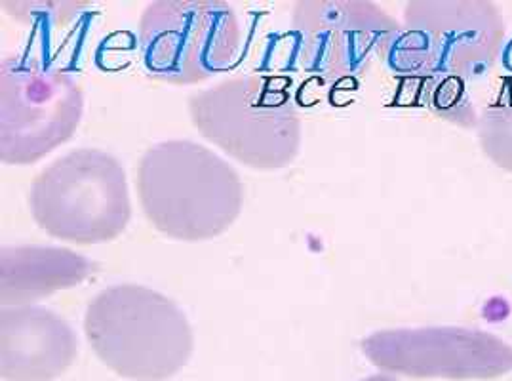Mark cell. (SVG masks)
Listing matches in <instances>:
<instances>
[{
	"label": "cell",
	"instance_id": "cell-1",
	"mask_svg": "<svg viewBox=\"0 0 512 381\" xmlns=\"http://www.w3.org/2000/svg\"><path fill=\"white\" fill-rule=\"evenodd\" d=\"M136 191L145 218L178 241H206L225 233L244 204L233 164L191 140L147 147L139 157Z\"/></svg>",
	"mask_w": 512,
	"mask_h": 381
},
{
	"label": "cell",
	"instance_id": "cell-2",
	"mask_svg": "<svg viewBox=\"0 0 512 381\" xmlns=\"http://www.w3.org/2000/svg\"><path fill=\"white\" fill-rule=\"evenodd\" d=\"M84 330L99 359L126 380H168L195 347L193 328L178 303L136 282L113 284L96 294L88 303Z\"/></svg>",
	"mask_w": 512,
	"mask_h": 381
},
{
	"label": "cell",
	"instance_id": "cell-3",
	"mask_svg": "<svg viewBox=\"0 0 512 381\" xmlns=\"http://www.w3.org/2000/svg\"><path fill=\"white\" fill-rule=\"evenodd\" d=\"M292 81L244 73L189 96L198 132L229 157L261 172L294 161L301 147V119L292 103Z\"/></svg>",
	"mask_w": 512,
	"mask_h": 381
},
{
	"label": "cell",
	"instance_id": "cell-4",
	"mask_svg": "<svg viewBox=\"0 0 512 381\" xmlns=\"http://www.w3.org/2000/svg\"><path fill=\"white\" fill-rule=\"evenodd\" d=\"M505 50L501 6L490 0H414L383 60L415 82L486 77Z\"/></svg>",
	"mask_w": 512,
	"mask_h": 381
},
{
	"label": "cell",
	"instance_id": "cell-5",
	"mask_svg": "<svg viewBox=\"0 0 512 381\" xmlns=\"http://www.w3.org/2000/svg\"><path fill=\"white\" fill-rule=\"evenodd\" d=\"M29 210L50 237L77 244L113 241L132 218L124 166L107 151L77 147L33 178Z\"/></svg>",
	"mask_w": 512,
	"mask_h": 381
},
{
	"label": "cell",
	"instance_id": "cell-6",
	"mask_svg": "<svg viewBox=\"0 0 512 381\" xmlns=\"http://www.w3.org/2000/svg\"><path fill=\"white\" fill-rule=\"evenodd\" d=\"M139 46L153 77L187 86L233 67L242 29L225 0H155L141 12Z\"/></svg>",
	"mask_w": 512,
	"mask_h": 381
},
{
	"label": "cell",
	"instance_id": "cell-7",
	"mask_svg": "<svg viewBox=\"0 0 512 381\" xmlns=\"http://www.w3.org/2000/svg\"><path fill=\"white\" fill-rule=\"evenodd\" d=\"M84 92L71 73L25 56L0 61V159L33 164L73 138Z\"/></svg>",
	"mask_w": 512,
	"mask_h": 381
},
{
	"label": "cell",
	"instance_id": "cell-8",
	"mask_svg": "<svg viewBox=\"0 0 512 381\" xmlns=\"http://www.w3.org/2000/svg\"><path fill=\"white\" fill-rule=\"evenodd\" d=\"M290 16L299 65L330 81L362 75L402 31L400 21L368 0H297Z\"/></svg>",
	"mask_w": 512,
	"mask_h": 381
},
{
	"label": "cell",
	"instance_id": "cell-9",
	"mask_svg": "<svg viewBox=\"0 0 512 381\" xmlns=\"http://www.w3.org/2000/svg\"><path fill=\"white\" fill-rule=\"evenodd\" d=\"M360 347L379 370L410 378L495 380L512 372V345L461 326L379 330Z\"/></svg>",
	"mask_w": 512,
	"mask_h": 381
},
{
	"label": "cell",
	"instance_id": "cell-10",
	"mask_svg": "<svg viewBox=\"0 0 512 381\" xmlns=\"http://www.w3.org/2000/svg\"><path fill=\"white\" fill-rule=\"evenodd\" d=\"M77 351V334L58 313L37 305L2 309V380H56L77 359Z\"/></svg>",
	"mask_w": 512,
	"mask_h": 381
},
{
	"label": "cell",
	"instance_id": "cell-11",
	"mask_svg": "<svg viewBox=\"0 0 512 381\" xmlns=\"http://www.w3.org/2000/svg\"><path fill=\"white\" fill-rule=\"evenodd\" d=\"M96 265L69 248L12 246L0 252L2 309L31 305L65 288H73L94 273Z\"/></svg>",
	"mask_w": 512,
	"mask_h": 381
},
{
	"label": "cell",
	"instance_id": "cell-12",
	"mask_svg": "<svg viewBox=\"0 0 512 381\" xmlns=\"http://www.w3.org/2000/svg\"><path fill=\"white\" fill-rule=\"evenodd\" d=\"M484 155L512 174V84L507 82L476 124Z\"/></svg>",
	"mask_w": 512,
	"mask_h": 381
},
{
	"label": "cell",
	"instance_id": "cell-13",
	"mask_svg": "<svg viewBox=\"0 0 512 381\" xmlns=\"http://www.w3.org/2000/svg\"><path fill=\"white\" fill-rule=\"evenodd\" d=\"M419 98L436 115L465 128H474L478 117L467 98V82L459 79H436L419 82Z\"/></svg>",
	"mask_w": 512,
	"mask_h": 381
},
{
	"label": "cell",
	"instance_id": "cell-14",
	"mask_svg": "<svg viewBox=\"0 0 512 381\" xmlns=\"http://www.w3.org/2000/svg\"><path fill=\"white\" fill-rule=\"evenodd\" d=\"M503 63H505V67L512 71V37L511 41L505 44V50H503Z\"/></svg>",
	"mask_w": 512,
	"mask_h": 381
},
{
	"label": "cell",
	"instance_id": "cell-15",
	"mask_svg": "<svg viewBox=\"0 0 512 381\" xmlns=\"http://www.w3.org/2000/svg\"><path fill=\"white\" fill-rule=\"evenodd\" d=\"M362 381H398L394 376H389V374H374V376H368L366 380Z\"/></svg>",
	"mask_w": 512,
	"mask_h": 381
}]
</instances>
